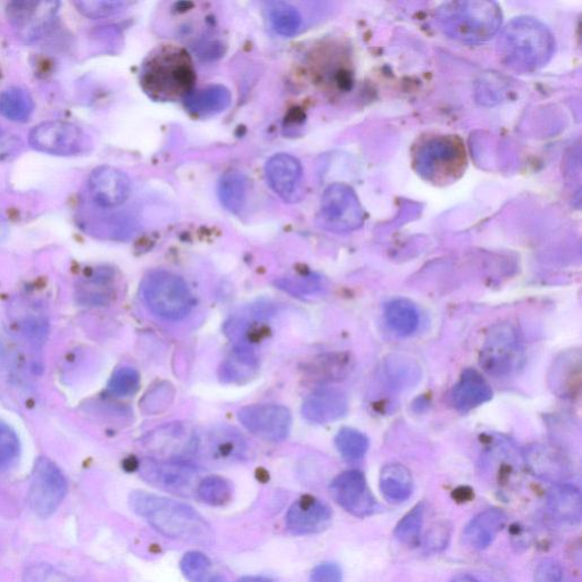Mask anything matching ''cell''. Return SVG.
<instances>
[{
  "label": "cell",
  "mask_w": 582,
  "mask_h": 582,
  "mask_svg": "<svg viewBox=\"0 0 582 582\" xmlns=\"http://www.w3.org/2000/svg\"><path fill=\"white\" fill-rule=\"evenodd\" d=\"M320 218L324 228L340 234L361 228L364 210L351 187L334 184L324 191Z\"/></svg>",
  "instance_id": "ba28073f"
},
{
  "label": "cell",
  "mask_w": 582,
  "mask_h": 582,
  "mask_svg": "<svg viewBox=\"0 0 582 582\" xmlns=\"http://www.w3.org/2000/svg\"><path fill=\"white\" fill-rule=\"evenodd\" d=\"M140 471L149 484L180 495L196 492L199 482L195 465L181 459L146 460Z\"/></svg>",
  "instance_id": "7c38bea8"
},
{
  "label": "cell",
  "mask_w": 582,
  "mask_h": 582,
  "mask_svg": "<svg viewBox=\"0 0 582 582\" xmlns=\"http://www.w3.org/2000/svg\"><path fill=\"white\" fill-rule=\"evenodd\" d=\"M547 509L560 525H579L582 518L580 490L568 484L556 485L547 496Z\"/></svg>",
  "instance_id": "7402d4cb"
},
{
  "label": "cell",
  "mask_w": 582,
  "mask_h": 582,
  "mask_svg": "<svg viewBox=\"0 0 582 582\" xmlns=\"http://www.w3.org/2000/svg\"><path fill=\"white\" fill-rule=\"evenodd\" d=\"M385 373L390 386L407 389L420 380L421 369L419 363L410 356L395 354L386 361Z\"/></svg>",
  "instance_id": "83f0119b"
},
{
  "label": "cell",
  "mask_w": 582,
  "mask_h": 582,
  "mask_svg": "<svg viewBox=\"0 0 582 582\" xmlns=\"http://www.w3.org/2000/svg\"><path fill=\"white\" fill-rule=\"evenodd\" d=\"M507 522V515L500 509H488L473 518L463 530V543L473 550H485L492 544Z\"/></svg>",
  "instance_id": "d6986e66"
},
{
  "label": "cell",
  "mask_w": 582,
  "mask_h": 582,
  "mask_svg": "<svg viewBox=\"0 0 582 582\" xmlns=\"http://www.w3.org/2000/svg\"><path fill=\"white\" fill-rule=\"evenodd\" d=\"M493 398V390L477 370L468 369L453 389L452 402L457 410L468 412Z\"/></svg>",
  "instance_id": "44dd1931"
},
{
  "label": "cell",
  "mask_w": 582,
  "mask_h": 582,
  "mask_svg": "<svg viewBox=\"0 0 582 582\" xmlns=\"http://www.w3.org/2000/svg\"><path fill=\"white\" fill-rule=\"evenodd\" d=\"M332 512L327 504L313 496H303L291 505L286 515L287 529L294 535H312L326 530Z\"/></svg>",
  "instance_id": "2e32d148"
},
{
  "label": "cell",
  "mask_w": 582,
  "mask_h": 582,
  "mask_svg": "<svg viewBox=\"0 0 582 582\" xmlns=\"http://www.w3.org/2000/svg\"><path fill=\"white\" fill-rule=\"evenodd\" d=\"M266 179L274 193L285 199L286 202H294L301 193L303 169L301 162L289 154H277L265 165Z\"/></svg>",
  "instance_id": "e0dca14e"
},
{
  "label": "cell",
  "mask_w": 582,
  "mask_h": 582,
  "mask_svg": "<svg viewBox=\"0 0 582 582\" xmlns=\"http://www.w3.org/2000/svg\"><path fill=\"white\" fill-rule=\"evenodd\" d=\"M259 368L254 354L245 347L236 349L230 359L222 365L221 377L229 382H243L252 378Z\"/></svg>",
  "instance_id": "4dcf8cb0"
},
{
  "label": "cell",
  "mask_w": 582,
  "mask_h": 582,
  "mask_svg": "<svg viewBox=\"0 0 582 582\" xmlns=\"http://www.w3.org/2000/svg\"><path fill=\"white\" fill-rule=\"evenodd\" d=\"M60 5L58 2H14L7 6V16L16 36L32 44L53 30Z\"/></svg>",
  "instance_id": "8fae6325"
},
{
  "label": "cell",
  "mask_w": 582,
  "mask_h": 582,
  "mask_svg": "<svg viewBox=\"0 0 582 582\" xmlns=\"http://www.w3.org/2000/svg\"><path fill=\"white\" fill-rule=\"evenodd\" d=\"M452 582H481L477 578L469 575H461L453 579Z\"/></svg>",
  "instance_id": "bcb514c9"
},
{
  "label": "cell",
  "mask_w": 582,
  "mask_h": 582,
  "mask_svg": "<svg viewBox=\"0 0 582 582\" xmlns=\"http://www.w3.org/2000/svg\"><path fill=\"white\" fill-rule=\"evenodd\" d=\"M180 568L190 582H203L211 570V561L203 553L189 552L182 557Z\"/></svg>",
  "instance_id": "8d00e7d4"
},
{
  "label": "cell",
  "mask_w": 582,
  "mask_h": 582,
  "mask_svg": "<svg viewBox=\"0 0 582 582\" xmlns=\"http://www.w3.org/2000/svg\"><path fill=\"white\" fill-rule=\"evenodd\" d=\"M174 389L170 384H161L149 390L143 401L147 413H159L172 402Z\"/></svg>",
  "instance_id": "60d3db41"
},
{
  "label": "cell",
  "mask_w": 582,
  "mask_h": 582,
  "mask_svg": "<svg viewBox=\"0 0 582 582\" xmlns=\"http://www.w3.org/2000/svg\"><path fill=\"white\" fill-rule=\"evenodd\" d=\"M413 478L402 464H388L381 471L380 489L388 501L402 503L413 493Z\"/></svg>",
  "instance_id": "484cf974"
},
{
  "label": "cell",
  "mask_w": 582,
  "mask_h": 582,
  "mask_svg": "<svg viewBox=\"0 0 582 582\" xmlns=\"http://www.w3.org/2000/svg\"><path fill=\"white\" fill-rule=\"evenodd\" d=\"M238 582H272L270 579L263 577H245L240 579Z\"/></svg>",
  "instance_id": "7dc6e473"
},
{
  "label": "cell",
  "mask_w": 582,
  "mask_h": 582,
  "mask_svg": "<svg viewBox=\"0 0 582 582\" xmlns=\"http://www.w3.org/2000/svg\"><path fill=\"white\" fill-rule=\"evenodd\" d=\"M133 512L144 518L162 535L187 542L210 543L213 531L193 507L170 498L135 492L130 496Z\"/></svg>",
  "instance_id": "7a4b0ae2"
},
{
  "label": "cell",
  "mask_w": 582,
  "mask_h": 582,
  "mask_svg": "<svg viewBox=\"0 0 582 582\" xmlns=\"http://www.w3.org/2000/svg\"><path fill=\"white\" fill-rule=\"evenodd\" d=\"M29 144L40 153L55 156H77L88 148V137L76 124L47 121L29 133Z\"/></svg>",
  "instance_id": "9c48e42d"
},
{
  "label": "cell",
  "mask_w": 582,
  "mask_h": 582,
  "mask_svg": "<svg viewBox=\"0 0 582 582\" xmlns=\"http://www.w3.org/2000/svg\"><path fill=\"white\" fill-rule=\"evenodd\" d=\"M89 193L95 204L103 209H115L127 202L131 181L126 173L103 165L91 172Z\"/></svg>",
  "instance_id": "9a60e30c"
},
{
  "label": "cell",
  "mask_w": 582,
  "mask_h": 582,
  "mask_svg": "<svg viewBox=\"0 0 582 582\" xmlns=\"http://www.w3.org/2000/svg\"><path fill=\"white\" fill-rule=\"evenodd\" d=\"M35 111V102L27 90L11 87L0 94V114L7 120L27 122Z\"/></svg>",
  "instance_id": "f1b7e54d"
},
{
  "label": "cell",
  "mask_w": 582,
  "mask_h": 582,
  "mask_svg": "<svg viewBox=\"0 0 582 582\" xmlns=\"http://www.w3.org/2000/svg\"><path fill=\"white\" fill-rule=\"evenodd\" d=\"M270 21L274 31L280 36L293 37L302 27V15L297 8L287 3L273 4L270 10Z\"/></svg>",
  "instance_id": "d6a6232c"
},
{
  "label": "cell",
  "mask_w": 582,
  "mask_h": 582,
  "mask_svg": "<svg viewBox=\"0 0 582 582\" xmlns=\"http://www.w3.org/2000/svg\"><path fill=\"white\" fill-rule=\"evenodd\" d=\"M521 345L517 330L510 323H498L488 332L480 353V367L489 376L502 378L518 369Z\"/></svg>",
  "instance_id": "52a82bcc"
},
{
  "label": "cell",
  "mask_w": 582,
  "mask_h": 582,
  "mask_svg": "<svg viewBox=\"0 0 582 582\" xmlns=\"http://www.w3.org/2000/svg\"><path fill=\"white\" fill-rule=\"evenodd\" d=\"M310 582H343L342 569L335 563H322L312 571Z\"/></svg>",
  "instance_id": "f6af8a7d"
},
{
  "label": "cell",
  "mask_w": 582,
  "mask_h": 582,
  "mask_svg": "<svg viewBox=\"0 0 582 582\" xmlns=\"http://www.w3.org/2000/svg\"><path fill=\"white\" fill-rule=\"evenodd\" d=\"M209 582H227L226 580H224L222 577H214L212 578Z\"/></svg>",
  "instance_id": "c3c4849f"
},
{
  "label": "cell",
  "mask_w": 582,
  "mask_h": 582,
  "mask_svg": "<svg viewBox=\"0 0 582 582\" xmlns=\"http://www.w3.org/2000/svg\"><path fill=\"white\" fill-rule=\"evenodd\" d=\"M465 166L462 141L456 137H435L426 141L415 155V168L431 182H450L460 176Z\"/></svg>",
  "instance_id": "8992f818"
},
{
  "label": "cell",
  "mask_w": 582,
  "mask_h": 582,
  "mask_svg": "<svg viewBox=\"0 0 582 582\" xmlns=\"http://www.w3.org/2000/svg\"><path fill=\"white\" fill-rule=\"evenodd\" d=\"M385 318L390 329L399 336H410L417 331L420 315L409 299L397 298L385 307Z\"/></svg>",
  "instance_id": "4316f807"
},
{
  "label": "cell",
  "mask_w": 582,
  "mask_h": 582,
  "mask_svg": "<svg viewBox=\"0 0 582 582\" xmlns=\"http://www.w3.org/2000/svg\"><path fill=\"white\" fill-rule=\"evenodd\" d=\"M498 55L510 69L521 73L542 69L555 52V39L542 22L521 16L512 20L498 40Z\"/></svg>",
  "instance_id": "3957f363"
},
{
  "label": "cell",
  "mask_w": 582,
  "mask_h": 582,
  "mask_svg": "<svg viewBox=\"0 0 582 582\" xmlns=\"http://www.w3.org/2000/svg\"><path fill=\"white\" fill-rule=\"evenodd\" d=\"M140 387V374L136 369L124 367L116 370L108 384L110 392L119 397L135 395Z\"/></svg>",
  "instance_id": "d590c367"
},
{
  "label": "cell",
  "mask_w": 582,
  "mask_h": 582,
  "mask_svg": "<svg viewBox=\"0 0 582 582\" xmlns=\"http://www.w3.org/2000/svg\"><path fill=\"white\" fill-rule=\"evenodd\" d=\"M20 454V440L14 430L0 423V470H4L16 460Z\"/></svg>",
  "instance_id": "74e56055"
},
{
  "label": "cell",
  "mask_w": 582,
  "mask_h": 582,
  "mask_svg": "<svg viewBox=\"0 0 582 582\" xmlns=\"http://www.w3.org/2000/svg\"><path fill=\"white\" fill-rule=\"evenodd\" d=\"M199 439L205 442L207 453L216 461L237 460L246 452L245 440L234 428H215L205 440Z\"/></svg>",
  "instance_id": "cb8c5ba5"
},
{
  "label": "cell",
  "mask_w": 582,
  "mask_h": 582,
  "mask_svg": "<svg viewBox=\"0 0 582 582\" xmlns=\"http://www.w3.org/2000/svg\"><path fill=\"white\" fill-rule=\"evenodd\" d=\"M334 500L355 517L365 518L377 511L374 500L361 471L349 470L339 475L330 486Z\"/></svg>",
  "instance_id": "5bb4252c"
},
{
  "label": "cell",
  "mask_w": 582,
  "mask_h": 582,
  "mask_svg": "<svg viewBox=\"0 0 582 582\" xmlns=\"http://www.w3.org/2000/svg\"><path fill=\"white\" fill-rule=\"evenodd\" d=\"M424 507L423 503L414 506L413 509L399 521L395 529V537L406 546H417L420 542L423 527Z\"/></svg>",
  "instance_id": "836d02e7"
},
{
  "label": "cell",
  "mask_w": 582,
  "mask_h": 582,
  "mask_svg": "<svg viewBox=\"0 0 582 582\" xmlns=\"http://www.w3.org/2000/svg\"><path fill=\"white\" fill-rule=\"evenodd\" d=\"M277 285L295 296L313 295L321 288L319 279L315 277L285 278L277 281Z\"/></svg>",
  "instance_id": "b9f144b4"
},
{
  "label": "cell",
  "mask_w": 582,
  "mask_h": 582,
  "mask_svg": "<svg viewBox=\"0 0 582 582\" xmlns=\"http://www.w3.org/2000/svg\"><path fill=\"white\" fill-rule=\"evenodd\" d=\"M198 435L190 431L185 424L171 423L153 431L146 438V444L156 452L171 453L177 456L180 453H196Z\"/></svg>",
  "instance_id": "ffe728a7"
},
{
  "label": "cell",
  "mask_w": 582,
  "mask_h": 582,
  "mask_svg": "<svg viewBox=\"0 0 582 582\" xmlns=\"http://www.w3.org/2000/svg\"><path fill=\"white\" fill-rule=\"evenodd\" d=\"M528 467L535 476L561 481L568 475V463L564 456L555 448L547 445H534L526 451Z\"/></svg>",
  "instance_id": "603a6c76"
},
{
  "label": "cell",
  "mask_w": 582,
  "mask_h": 582,
  "mask_svg": "<svg viewBox=\"0 0 582 582\" xmlns=\"http://www.w3.org/2000/svg\"><path fill=\"white\" fill-rule=\"evenodd\" d=\"M22 148L23 143L18 136L0 127V161L13 159Z\"/></svg>",
  "instance_id": "ee69618b"
},
{
  "label": "cell",
  "mask_w": 582,
  "mask_h": 582,
  "mask_svg": "<svg viewBox=\"0 0 582 582\" xmlns=\"http://www.w3.org/2000/svg\"><path fill=\"white\" fill-rule=\"evenodd\" d=\"M196 70L184 48L162 45L149 54L141 69L140 83L157 102H176L193 93Z\"/></svg>",
  "instance_id": "6da1fadb"
},
{
  "label": "cell",
  "mask_w": 582,
  "mask_h": 582,
  "mask_svg": "<svg viewBox=\"0 0 582 582\" xmlns=\"http://www.w3.org/2000/svg\"><path fill=\"white\" fill-rule=\"evenodd\" d=\"M23 582H76L51 564H32L24 572Z\"/></svg>",
  "instance_id": "f35d334b"
},
{
  "label": "cell",
  "mask_w": 582,
  "mask_h": 582,
  "mask_svg": "<svg viewBox=\"0 0 582 582\" xmlns=\"http://www.w3.org/2000/svg\"><path fill=\"white\" fill-rule=\"evenodd\" d=\"M337 450L348 461H359L369 450V440L362 432L345 428L336 437Z\"/></svg>",
  "instance_id": "e575fe53"
},
{
  "label": "cell",
  "mask_w": 582,
  "mask_h": 582,
  "mask_svg": "<svg viewBox=\"0 0 582 582\" xmlns=\"http://www.w3.org/2000/svg\"><path fill=\"white\" fill-rule=\"evenodd\" d=\"M68 492L63 472L51 460L41 457L33 469L29 489L32 510L40 518H48L58 509Z\"/></svg>",
  "instance_id": "30bf717a"
},
{
  "label": "cell",
  "mask_w": 582,
  "mask_h": 582,
  "mask_svg": "<svg viewBox=\"0 0 582 582\" xmlns=\"http://www.w3.org/2000/svg\"><path fill=\"white\" fill-rule=\"evenodd\" d=\"M535 582H573L567 570L560 562L552 559L544 560L538 565Z\"/></svg>",
  "instance_id": "7bdbcfd3"
},
{
  "label": "cell",
  "mask_w": 582,
  "mask_h": 582,
  "mask_svg": "<svg viewBox=\"0 0 582 582\" xmlns=\"http://www.w3.org/2000/svg\"><path fill=\"white\" fill-rule=\"evenodd\" d=\"M348 401L342 390L322 388L305 399L302 414L305 420L329 424L345 417Z\"/></svg>",
  "instance_id": "ac0fdd59"
},
{
  "label": "cell",
  "mask_w": 582,
  "mask_h": 582,
  "mask_svg": "<svg viewBox=\"0 0 582 582\" xmlns=\"http://www.w3.org/2000/svg\"><path fill=\"white\" fill-rule=\"evenodd\" d=\"M500 6L494 2H450L440 6L436 22L444 35L467 44L492 39L502 26Z\"/></svg>",
  "instance_id": "277c9868"
},
{
  "label": "cell",
  "mask_w": 582,
  "mask_h": 582,
  "mask_svg": "<svg viewBox=\"0 0 582 582\" xmlns=\"http://www.w3.org/2000/svg\"><path fill=\"white\" fill-rule=\"evenodd\" d=\"M231 104V94L226 87L216 85L194 90L185 99L188 111L198 116H211L226 111Z\"/></svg>",
  "instance_id": "d4e9b609"
},
{
  "label": "cell",
  "mask_w": 582,
  "mask_h": 582,
  "mask_svg": "<svg viewBox=\"0 0 582 582\" xmlns=\"http://www.w3.org/2000/svg\"><path fill=\"white\" fill-rule=\"evenodd\" d=\"M248 181L243 173L224 174L219 185V197L222 205L231 213L244 210L247 198Z\"/></svg>",
  "instance_id": "f546056e"
},
{
  "label": "cell",
  "mask_w": 582,
  "mask_h": 582,
  "mask_svg": "<svg viewBox=\"0 0 582 582\" xmlns=\"http://www.w3.org/2000/svg\"><path fill=\"white\" fill-rule=\"evenodd\" d=\"M141 294L148 309L165 320L184 319L195 305L187 282L169 271L149 273L141 285Z\"/></svg>",
  "instance_id": "5b68a950"
},
{
  "label": "cell",
  "mask_w": 582,
  "mask_h": 582,
  "mask_svg": "<svg viewBox=\"0 0 582 582\" xmlns=\"http://www.w3.org/2000/svg\"><path fill=\"white\" fill-rule=\"evenodd\" d=\"M195 493L206 504L223 506L231 501L234 490L227 479L211 476L198 482Z\"/></svg>",
  "instance_id": "1f68e13d"
},
{
  "label": "cell",
  "mask_w": 582,
  "mask_h": 582,
  "mask_svg": "<svg viewBox=\"0 0 582 582\" xmlns=\"http://www.w3.org/2000/svg\"><path fill=\"white\" fill-rule=\"evenodd\" d=\"M78 11L89 19H105L108 16L119 14L129 4L124 2H76Z\"/></svg>",
  "instance_id": "ab89813d"
},
{
  "label": "cell",
  "mask_w": 582,
  "mask_h": 582,
  "mask_svg": "<svg viewBox=\"0 0 582 582\" xmlns=\"http://www.w3.org/2000/svg\"><path fill=\"white\" fill-rule=\"evenodd\" d=\"M238 420L252 435L268 442H282L291 428L289 410L276 404L246 406L239 411Z\"/></svg>",
  "instance_id": "4fadbf2b"
}]
</instances>
